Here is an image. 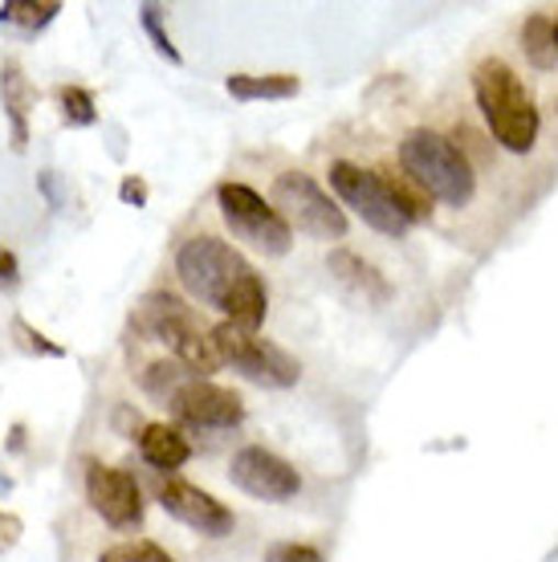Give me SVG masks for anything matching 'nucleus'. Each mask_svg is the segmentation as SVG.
I'll use <instances>...</instances> for the list:
<instances>
[{"mask_svg": "<svg viewBox=\"0 0 558 562\" xmlns=\"http://www.w3.org/2000/svg\"><path fill=\"white\" fill-rule=\"evenodd\" d=\"M176 273L196 302L221 310L224 323L241 326L249 335L261 330L269 314V290L266 281L257 278V269L228 240L212 237V233L188 237L176 254Z\"/></svg>", "mask_w": 558, "mask_h": 562, "instance_id": "obj_1", "label": "nucleus"}, {"mask_svg": "<svg viewBox=\"0 0 558 562\" xmlns=\"http://www.w3.org/2000/svg\"><path fill=\"white\" fill-rule=\"evenodd\" d=\"M473 99L477 111L486 119L489 135L502 143L505 151L526 155L538 143L543 131V114L534 106V94L526 82L517 78V70L502 57H481L473 70Z\"/></svg>", "mask_w": 558, "mask_h": 562, "instance_id": "obj_2", "label": "nucleus"}, {"mask_svg": "<svg viewBox=\"0 0 558 562\" xmlns=\"http://www.w3.org/2000/svg\"><path fill=\"white\" fill-rule=\"evenodd\" d=\"M400 168L428 200H440L448 209H465L477 196V171L469 155L440 131H408L400 143Z\"/></svg>", "mask_w": 558, "mask_h": 562, "instance_id": "obj_3", "label": "nucleus"}, {"mask_svg": "<svg viewBox=\"0 0 558 562\" xmlns=\"http://www.w3.org/2000/svg\"><path fill=\"white\" fill-rule=\"evenodd\" d=\"M331 188H335V196L355 209V216L371 225L379 237H408V228L416 225L412 216L404 212L400 196H395V188L383 171H367V168H355L347 159H338L331 164Z\"/></svg>", "mask_w": 558, "mask_h": 562, "instance_id": "obj_4", "label": "nucleus"}, {"mask_svg": "<svg viewBox=\"0 0 558 562\" xmlns=\"http://www.w3.org/2000/svg\"><path fill=\"white\" fill-rule=\"evenodd\" d=\"M216 204H221V216L224 225L233 228V237L253 245L257 254H269V257H286L293 245V228L286 225V216H281L266 196H257L249 183H237V180H224L216 188Z\"/></svg>", "mask_w": 558, "mask_h": 562, "instance_id": "obj_5", "label": "nucleus"}, {"mask_svg": "<svg viewBox=\"0 0 558 562\" xmlns=\"http://www.w3.org/2000/svg\"><path fill=\"white\" fill-rule=\"evenodd\" d=\"M274 209L286 216V225L306 233L314 240H343L347 237V212L338 209L331 192L306 171H281L274 180Z\"/></svg>", "mask_w": 558, "mask_h": 562, "instance_id": "obj_6", "label": "nucleus"}, {"mask_svg": "<svg viewBox=\"0 0 558 562\" xmlns=\"http://www.w3.org/2000/svg\"><path fill=\"white\" fill-rule=\"evenodd\" d=\"M212 342H216V355L221 363H228L233 371H241L245 380L261 383V387H293L302 367L290 351H281L278 342H269L261 335H249L233 323H216L212 326Z\"/></svg>", "mask_w": 558, "mask_h": 562, "instance_id": "obj_7", "label": "nucleus"}, {"mask_svg": "<svg viewBox=\"0 0 558 562\" xmlns=\"http://www.w3.org/2000/svg\"><path fill=\"white\" fill-rule=\"evenodd\" d=\"M171 416L192 432H221V428H237L245 420V400L221 383L192 380L171 395Z\"/></svg>", "mask_w": 558, "mask_h": 562, "instance_id": "obj_8", "label": "nucleus"}, {"mask_svg": "<svg viewBox=\"0 0 558 562\" xmlns=\"http://www.w3.org/2000/svg\"><path fill=\"white\" fill-rule=\"evenodd\" d=\"M228 477L237 490H245L257 502H290L293 493L302 490V477L290 461H281L278 452L261 449V445H249L233 457V469Z\"/></svg>", "mask_w": 558, "mask_h": 562, "instance_id": "obj_9", "label": "nucleus"}, {"mask_svg": "<svg viewBox=\"0 0 558 562\" xmlns=\"http://www.w3.org/2000/svg\"><path fill=\"white\" fill-rule=\"evenodd\" d=\"M86 497L94 514L114 530H131L143 521V493L140 481L126 469H111V464H90L86 473Z\"/></svg>", "mask_w": 558, "mask_h": 562, "instance_id": "obj_10", "label": "nucleus"}, {"mask_svg": "<svg viewBox=\"0 0 558 562\" xmlns=\"http://www.w3.org/2000/svg\"><path fill=\"white\" fill-rule=\"evenodd\" d=\"M155 493H159V506L168 509L171 518L200 530V535L224 538V535H233V526H237L233 509L224 506V502H216L212 493H204L200 485H192V481L164 477Z\"/></svg>", "mask_w": 558, "mask_h": 562, "instance_id": "obj_11", "label": "nucleus"}, {"mask_svg": "<svg viewBox=\"0 0 558 562\" xmlns=\"http://www.w3.org/2000/svg\"><path fill=\"white\" fill-rule=\"evenodd\" d=\"M131 326L152 338V342H168L171 351L180 347L183 338H192L196 330H204L200 318H196V310L188 302H180L176 294H164V290L143 297L135 314H131Z\"/></svg>", "mask_w": 558, "mask_h": 562, "instance_id": "obj_12", "label": "nucleus"}, {"mask_svg": "<svg viewBox=\"0 0 558 562\" xmlns=\"http://www.w3.org/2000/svg\"><path fill=\"white\" fill-rule=\"evenodd\" d=\"M0 102H4V119H9V139L13 151L29 147V111H33V86L16 61H4L0 70Z\"/></svg>", "mask_w": 558, "mask_h": 562, "instance_id": "obj_13", "label": "nucleus"}, {"mask_svg": "<svg viewBox=\"0 0 558 562\" xmlns=\"http://www.w3.org/2000/svg\"><path fill=\"white\" fill-rule=\"evenodd\" d=\"M326 269L335 273L338 285H347L350 294L364 297V302H388L391 297V281L371 261L350 254V249H335V254L326 257Z\"/></svg>", "mask_w": 558, "mask_h": 562, "instance_id": "obj_14", "label": "nucleus"}, {"mask_svg": "<svg viewBox=\"0 0 558 562\" xmlns=\"http://www.w3.org/2000/svg\"><path fill=\"white\" fill-rule=\"evenodd\" d=\"M140 452L143 461L152 464V469H180L188 457H192V445L180 436V428H168V424H143L140 432Z\"/></svg>", "mask_w": 558, "mask_h": 562, "instance_id": "obj_15", "label": "nucleus"}, {"mask_svg": "<svg viewBox=\"0 0 558 562\" xmlns=\"http://www.w3.org/2000/svg\"><path fill=\"white\" fill-rule=\"evenodd\" d=\"M298 74H228L224 90L237 102L257 99H293L298 94Z\"/></svg>", "mask_w": 558, "mask_h": 562, "instance_id": "obj_16", "label": "nucleus"}, {"mask_svg": "<svg viewBox=\"0 0 558 562\" xmlns=\"http://www.w3.org/2000/svg\"><path fill=\"white\" fill-rule=\"evenodd\" d=\"M522 54L534 70L550 74L558 66V42H555V16L534 13L522 21Z\"/></svg>", "mask_w": 558, "mask_h": 562, "instance_id": "obj_17", "label": "nucleus"}, {"mask_svg": "<svg viewBox=\"0 0 558 562\" xmlns=\"http://www.w3.org/2000/svg\"><path fill=\"white\" fill-rule=\"evenodd\" d=\"M62 13V4L57 0H4L0 4V25H16V29H25V33H42L54 16Z\"/></svg>", "mask_w": 558, "mask_h": 562, "instance_id": "obj_18", "label": "nucleus"}, {"mask_svg": "<svg viewBox=\"0 0 558 562\" xmlns=\"http://www.w3.org/2000/svg\"><path fill=\"white\" fill-rule=\"evenodd\" d=\"M192 380H196V375L180 363V359H159V363H152L140 375L143 392L155 395V400H168V404H171V395L180 392L183 383H192Z\"/></svg>", "mask_w": 558, "mask_h": 562, "instance_id": "obj_19", "label": "nucleus"}, {"mask_svg": "<svg viewBox=\"0 0 558 562\" xmlns=\"http://www.w3.org/2000/svg\"><path fill=\"white\" fill-rule=\"evenodd\" d=\"M57 102H62V119H66L70 127H90L98 119L94 99H90V90H82V86H62V90H57Z\"/></svg>", "mask_w": 558, "mask_h": 562, "instance_id": "obj_20", "label": "nucleus"}, {"mask_svg": "<svg viewBox=\"0 0 558 562\" xmlns=\"http://www.w3.org/2000/svg\"><path fill=\"white\" fill-rule=\"evenodd\" d=\"M140 25H143V33L152 37L155 54H159V57H168L171 66H180L183 57H180V49L171 45L168 29H164V9H159V4H143V9H140Z\"/></svg>", "mask_w": 558, "mask_h": 562, "instance_id": "obj_21", "label": "nucleus"}, {"mask_svg": "<svg viewBox=\"0 0 558 562\" xmlns=\"http://www.w3.org/2000/svg\"><path fill=\"white\" fill-rule=\"evenodd\" d=\"M98 562H176L164 547L155 542H119V547L102 550Z\"/></svg>", "mask_w": 558, "mask_h": 562, "instance_id": "obj_22", "label": "nucleus"}, {"mask_svg": "<svg viewBox=\"0 0 558 562\" xmlns=\"http://www.w3.org/2000/svg\"><path fill=\"white\" fill-rule=\"evenodd\" d=\"M13 335L21 338V347H25V351H33V355H49V359H62V355H66L57 342H49L45 335H37L25 318H13Z\"/></svg>", "mask_w": 558, "mask_h": 562, "instance_id": "obj_23", "label": "nucleus"}, {"mask_svg": "<svg viewBox=\"0 0 558 562\" xmlns=\"http://www.w3.org/2000/svg\"><path fill=\"white\" fill-rule=\"evenodd\" d=\"M266 562H326L322 550L306 547V542H278L266 550Z\"/></svg>", "mask_w": 558, "mask_h": 562, "instance_id": "obj_24", "label": "nucleus"}, {"mask_svg": "<svg viewBox=\"0 0 558 562\" xmlns=\"http://www.w3.org/2000/svg\"><path fill=\"white\" fill-rule=\"evenodd\" d=\"M119 200L143 209V204H147V183H143V176H123V183H119Z\"/></svg>", "mask_w": 558, "mask_h": 562, "instance_id": "obj_25", "label": "nucleus"}, {"mask_svg": "<svg viewBox=\"0 0 558 562\" xmlns=\"http://www.w3.org/2000/svg\"><path fill=\"white\" fill-rule=\"evenodd\" d=\"M21 530H25V526H21L16 514H0V554H4V550H13L16 542H21Z\"/></svg>", "mask_w": 558, "mask_h": 562, "instance_id": "obj_26", "label": "nucleus"}, {"mask_svg": "<svg viewBox=\"0 0 558 562\" xmlns=\"http://www.w3.org/2000/svg\"><path fill=\"white\" fill-rule=\"evenodd\" d=\"M0 281H16V257L0 245Z\"/></svg>", "mask_w": 558, "mask_h": 562, "instance_id": "obj_27", "label": "nucleus"}, {"mask_svg": "<svg viewBox=\"0 0 558 562\" xmlns=\"http://www.w3.org/2000/svg\"><path fill=\"white\" fill-rule=\"evenodd\" d=\"M13 493V477H0V497H9Z\"/></svg>", "mask_w": 558, "mask_h": 562, "instance_id": "obj_28", "label": "nucleus"}, {"mask_svg": "<svg viewBox=\"0 0 558 562\" xmlns=\"http://www.w3.org/2000/svg\"><path fill=\"white\" fill-rule=\"evenodd\" d=\"M555 42H558V13H555Z\"/></svg>", "mask_w": 558, "mask_h": 562, "instance_id": "obj_29", "label": "nucleus"}]
</instances>
